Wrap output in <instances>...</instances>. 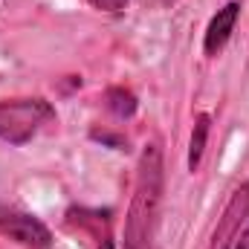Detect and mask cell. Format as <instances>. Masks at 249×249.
Here are the masks:
<instances>
[{
  "label": "cell",
  "instance_id": "cell-1",
  "mask_svg": "<svg viewBox=\"0 0 249 249\" xmlns=\"http://www.w3.org/2000/svg\"><path fill=\"white\" fill-rule=\"evenodd\" d=\"M160 203H162V151L160 145L151 142L145 145L136 165V186L124 217V249H151Z\"/></svg>",
  "mask_w": 249,
  "mask_h": 249
},
{
  "label": "cell",
  "instance_id": "cell-2",
  "mask_svg": "<svg viewBox=\"0 0 249 249\" xmlns=\"http://www.w3.org/2000/svg\"><path fill=\"white\" fill-rule=\"evenodd\" d=\"M55 122V107L47 99H12L0 102V139L9 145H26L41 127Z\"/></svg>",
  "mask_w": 249,
  "mask_h": 249
},
{
  "label": "cell",
  "instance_id": "cell-3",
  "mask_svg": "<svg viewBox=\"0 0 249 249\" xmlns=\"http://www.w3.org/2000/svg\"><path fill=\"white\" fill-rule=\"evenodd\" d=\"M0 235L23 244L29 249H50L53 247V235L50 229L35 217V214H26L15 206H6L0 203Z\"/></svg>",
  "mask_w": 249,
  "mask_h": 249
},
{
  "label": "cell",
  "instance_id": "cell-4",
  "mask_svg": "<svg viewBox=\"0 0 249 249\" xmlns=\"http://www.w3.org/2000/svg\"><path fill=\"white\" fill-rule=\"evenodd\" d=\"M247 217H249V183H244V186H238L232 191V197H229V203H226L206 249H229Z\"/></svg>",
  "mask_w": 249,
  "mask_h": 249
},
{
  "label": "cell",
  "instance_id": "cell-5",
  "mask_svg": "<svg viewBox=\"0 0 249 249\" xmlns=\"http://www.w3.org/2000/svg\"><path fill=\"white\" fill-rule=\"evenodd\" d=\"M238 15H241V3H238V0H232V3H226L223 9H217V15L212 18V23H209V29H206V38H203V50H206L209 58H214V55L223 53V47L229 44V38H232V32H235Z\"/></svg>",
  "mask_w": 249,
  "mask_h": 249
},
{
  "label": "cell",
  "instance_id": "cell-6",
  "mask_svg": "<svg viewBox=\"0 0 249 249\" xmlns=\"http://www.w3.org/2000/svg\"><path fill=\"white\" fill-rule=\"evenodd\" d=\"M72 220H78L84 229L93 232L99 249H113V241H110V212H87V209H78V212H70Z\"/></svg>",
  "mask_w": 249,
  "mask_h": 249
},
{
  "label": "cell",
  "instance_id": "cell-7",
  "mask_svg": "<svg viewBox=\"0 0 249 249\" xmlns=\"http://www.w3.org/2000/svg\"><path fill=\"white\" fill-rule=\"evenodd\" d=\"M209 130H212V116L209 113H200L194 130H191V142H188V168L197 171L200 162H203V154H206V145H209Z\"/></svg>",
  "mask_w": 249,
  "mask_h": 249
},
{
  "label": "cell",
  "instance_id": "cell-8",
  "mask_svg": "<svg viewBox=\"0 0 249 249\" xmlns=\"http://www.w3.org/2000/svg\"><path fill=\"white\" fill-rule=\"evenodd\" d=\"M105 102H107V110H110L113 116H119V119H130V116L136 113V107H139L136 96H133L130 90H124V87H110V90L105 93Z\"/></svg>",
  "mask_w": 249,
  "mask_h": 249
},
{
  "label": "cell",
  "instance_id": "cell-9",
  "mask_svg": "<svg viewBox=\"0 0 249 249\" xmlns=\"http://www.w3.org/2000/svg\"><path fill=\"white\" fill-rule=\"evenodd\" d=\"M93 9H99V12H110V15H119L124 12V6H127V0H87Z\"/></svg>",
  "mask_w": 249,
  "mask_h": 249
},
{
  "label": "cell",
  "instance_id": "cell-10",
  "mask_svg": "<svg viewBox=\"0 0 249 249\" xmlns=\"http://www.w3.org/2000/svg\"><path fill=\"white\" fill-rule=\"evenodd\" d=\"M229 249H249V226L244 229V232H238V238L232 241V247Z\"/></svg>",
  "mask_w": 249,
  "mask_h": 249
}]
</instances>
